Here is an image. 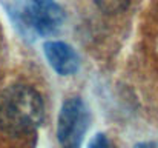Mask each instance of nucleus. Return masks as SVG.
<instances>
[{
    "label": "nucleus",
    "mask_w": 158,
    "mask_h": 148,
    "mask_svg": "<svg viewBox=\"0 0 158 148\" xmlns=\"http://www.w3.org/2000/svg\"><path fill=\"white\" fill-rule=\"evenodd\" d=\"M92 2L97 5L100 11H103L105 14H109V16L123 12L131 3V0H92Z\"/></svg>",
    "instance_id": "nucleus-5"
},
{
    "label": "nucleus",
    "mask_w": 158,
    "mask_h": 148,
    "mask_svg": "<svg viewBox=\"0 0 158 148\" xmlns=\"http://www.w3.org/2000/svg\"><path fill=\"white\" fill-rule=\"evenodd\" d=\"M45 117L40 93L25 83H14L0 93V130L9 136L35 131Z\"/></svg>",
    "instance_id": "nucleus-1"
},
{
    "label": "nucleus",
    "mask_w": 158,
    "mask_h": 148,
    "mask_svg": "<svg viewBox=\"0 0 158 148\" xmlns=\"http://www.w3.org/2000/svg\"><path fill=\"white\" fill-rule=\"evenodd\" d=\"M23 19L40 36L55 34L64 22V9L55 0H25Z\"/></svg>",
    "instance_id": "nucleus-3"
},
{
    "label": "nucleus",
    "mask_w": 158,
    "mask_h": 148,
    "mask_svg": "<svg viewBox=\"0 0 158 148\" xmlns=\"http://www.w3.org/2000/svg\"><path fill=\"white\" fill-rule=\"evenodd\" d=\"M48 63L60 76H72L80 68V57L71 45L60 40H48L43 45Z\"/></svg>",
    "instance_id": "nucleus-4"
},
{
    "label": "nucleus",
    "mask_w": 158,
    "mask_h": 148,
    "mask_svg": "<svg viewBox=\"0 0 158 148\" xmlns=\"http://www.w3.org/2000/svg\"><path fill=\"white\" fill-rule=\"evenodd\" d=\"M134 148H158V142H140Z\"/></svg>",
    "instance_id": "nucleus-7"
},
{
    "label": "nucleus",
    "mask_w": 158,
    "mask_h": 148,
    "mask_svg": "<svg viewBox=\"0 0 158 148\" xmlns=\"http://www.w3.org/2000/svg\"><path fill=\"white\" fill-rule=\"evenodd\" d=\"M91 125V113L81 97L66 99L57 117V141L61 148H81Z\"/></svg>",
    "instance_id": "nucleus-2"
},
{
    "label": "nucleus",
    "mask_w": 158,
    "mask_h": 148,
    "mask_svg": "<svg viewBox=\"0 0 158 148\" xmlns=\"http://www.w3.org/2000/svg\"><path fill=\"white\" fill-rule=\"evenodd\" d=\"M88 148H114V144L105 133H97L88 144Z\"/></svg>",
    "instance_id": "nucleus-6"
}]
</instances>
